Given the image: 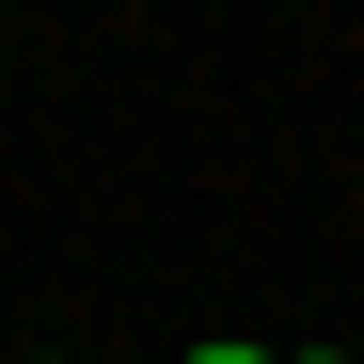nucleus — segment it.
<instances>
[{
  "mask_svg": "<svg viewBox=\"0 0 364 364\" xmlns=\"http://www.w3.org/2000/svg\"><path fill=\"white\" fill-rule=\"evenodd\" d=\"M191 364H285V348H254V333H206V348H191Z\"/></svg>",
  "mask_w": 364,
  "mask_h": 364,
  "instance_id": "obj_1",
  "label": "nucleus"
},
{
  "mask_svg": "<svg viewBox=\"0 0 364 364\" xmlns=\"http://www.w3.org/2000/svg\"><path fill=\"white\" fill-rule=\"evenodd\" d=\"M301 364H348V348H301Z\"/></svg>",
  "mask_w": 364,
  "mask_h": 364,
  "instance_id": "obj_2",
  "label": "nucleus"
}]
</instances>
